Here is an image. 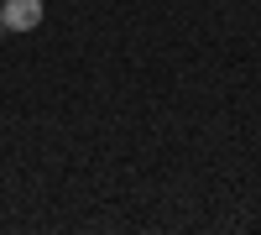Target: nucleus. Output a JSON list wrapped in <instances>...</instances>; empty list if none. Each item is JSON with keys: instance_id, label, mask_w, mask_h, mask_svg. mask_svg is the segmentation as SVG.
<instances>
[{"instance_id": "obj_1", "label": "nucleus", "mask_w": 261, "mask_h": 235, "mask_svg": "<svg viewBox=\"0 0 261 235\" xmlns=\"http://www.w3.org/2000/svg\"><path fill=\"white\" fill-rule=\"evenodd\" d=\"M42 0H0V32H37Z\"/></svg>"}]
</instances>
